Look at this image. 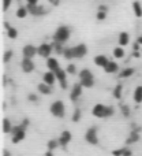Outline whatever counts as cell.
<instances>
[{
    "mask_svg": "<svg viewBox=\"0 0 142 156\" xmlns=\"http://www.w3.org/2000/svg\"><path fill=\"white\" fill-rule=\"evenodd\" d=\"M27 125H29V119H23L19 125H16V126L12 127V130H11V133H10L12 144H19L21 141L25 140V137H26Z\"/></svg>",
    "mask_w": 142,
    "mask_h": 156,
    "instance_id": "cell-1",
    "label": "cell"
},
{
    "mask_svg": "<svg viewBox=\"0 0 142 156\" xmlns=\"http://www.w3.org/2000/svg\"><path fill=\"white\" fill-rule=\"evenodd\" d=\"M86 52H88V48H86L85 44H78V45L71 47V48H64L63 56L66 59H82L86 55Z\"/></svg>",
    "mask_w": 142,
    "mask_h": 156,
    "instance_id": "cell-2",
    "label": "cell"
},
{
    "mask_svg": "<svg viewBox=\"0 0 142 156\" xmlns=\"http://www.w3.org/2000/svg\"><path fill=\"white\" fill-rule=\"evenodd\" d=\"M92 114L96 118H100V119L109 118V116L115 115V108L112 105H105V104H101V103H97V104H94Z\"/></svg>",
    "mask_w": 142,
    "mask_h": 156,
    "instance_id": "cell-3",
    "label": "cell"
},
{
    "mask_svg": "<svg viewBox=\"0 0 142 156\" xmlns=\"http://www.w3.org/2000/svg\"><path fill=\"white\" fill-rule=\"evenodd\" d=\"M78 77H79V82L83 88H92V86L94 85V76L89 69L81 70L79 74H78Z\"/></svg>",
    "mask_w": 142,
    "mask_h": 156,
    "instance_id": "cell-4",
    "label": "cell"
},
{
    "mask_svg": "<svg viewBox=\"0 0 142 156\" xmlns=\"http://www.w3.org/2000/svg\"><path fill=\"white\" fill-rule=\"evenodd\" d=\"M70 27L67 26H60L56 29L54 34V41L55 43H60V44H64L70 40Z\"/></svg>",
    "mask_w": 142,
    "mask_h": 156,
    "instance_id": "cell-5",
    "label": "cell"
},
{
    "mask_svg": "<svg viewBox=\"0 0 142 156\" xmlns=\"http://www.w3.org/2000/svg\"><path fill=\"white\" fill-rule=\"evenodd\" d=\"M49 111H51V114L55 116V118H64L66 105L62 100H55V101L51 104V107H49Z\"/></svg>",
    "mask_w": 142,
    "mask_h": 156,
    "instance_id": "cell-6",
    "label": "cell"
},
{
    "mask_svg": "<svg viewBox=\"0 0 142 156\" xmlns=\"http://www.w3.org/2000/svg\"><path fill=\"white\" fill-rule=\"evenodd\" d=\"M85 141L90 145H97L99 144V134H97V127L92 126L85 132Z\"/></svg>",
    "mask_w": 142,
    "mask_h": 156,
    "instance_id": "cell-7",
    "label": "cell"
},
{
    "mask_svg": "<svg viewBox=\"0 0 142 156\" xmlns=\"http://www.w3.org/2000/svg\"><path fill=\"white\" fill-rule=\"evenodd\" d=\"M55 76H56V80L59 81L60 88L62 89H67V71L63 70L62 67H59L56 71H54Z\"/></svg>",
    "mask_w": 142,
    "mask_h": 156,
    "instance_id": "cell-8",
    "label": "cell"
},
{
    "mask_svg": "<svg viewBox=\"0 0 142 156\" xmlns=\"http://www.w3.org/2000/svg\"><path fill=\"white\" fill-rule=\"evenodd\" d=\"M37 51H38V55H40L41 58L48 59V58H51V54H52V51H54V45L44 43V44H41V45L38 47Z\"/></svg>",
    "mask_w": 142,
    "mask_h": 156,
    "instance_id": "cell-9",
    "label": "cell"
},
{
    "mask_svg": "<svg viewBox=\"0 0 142 156\" xmlns=\"http://www.w3.org/2000/svg\"><path fill=\"white\" fill-rule=\"evenodd\" d=\"M22 55H23V58L33 59L36 55H38V51H37V48H36L34 45H32V44H27V45H25L23 48H22Z\"/></svg>",
    "mask_w": 142,
    "mask_h": 156,
    "instance_id": "cell-10",
    "label": "cell"
},
{
    "mask_svg": "<svg viewBox=\"0 0 142 156\" xmlns=\"http://www.w3.org/2000/svg\"><path fill=\"white\" fill-rule=\"evenodd\" d=\"M21 67H22V71L26 74L32 73V71H34L36 66H34V62H33L32 59H29V58H23L21 62Z\"/></svg>",
    "mask_w": 142,
    "mask_h": 156,
    "instance_id": "cell-11",
    "label": "cell"
},
{
    "mask_svg": "<svg viewBox=\"0 0 142 156\" xmlns=\"http://www.w3.org/2000/svg\"><path fill=\"white\" fill-rule=\"evenodd\" d=\"M71 140H72V134H71L70 130H64V132H62V134H60V137H59L60 147H62V148H66V147L71 143Z\"/></svg>",
    "mask_w": 142,
    "mask_h": 156,
    "instance_id": "cell-12",
    "label": "cell"
},
{
    "mask_svg": "<svg viewBox=\"0 0 142 156\" xmlns=\"http://www.w3.org/2000/svg\"><path fill=\"white\" fill-rule=\"evenodd\" d=\"M82 90H83V86L81 85V82L75 83V85L72 86L71 93H70V99H71V101H77V100L81 97V94H82Z\"/></svg>",
    "mask_w": 142,
    "mask_h": 156,
    "instance_id": "cell-13",
    "label": "cell"
},
{
    "mask_svg": "<svg viewBox=\"0 0 142 156\" xmlns=\"http://www.w3.org/2000/svg\"><path fill=\"white\" fill-rule=\"evenodd\" d=\"M26 7H27V10H29V12L33 14V15H44V14L47 12L45 8H44L43 5H38V3L37 4H27Z\"/></svg>",
    "mask_w": 142,
    "mask_h": 156,
    "instance_id": "cell-14",
    "label": "cell"
},
{
    "mask_svg": "<svg viewBox=\"0 0 142 156\" xmlns=\"http://www.w3.org/2000/svg\"><path fill=\"white\" fill-rule=\"evenodd\" d=\"M140 133H141L140 130H131V132H130V134H129V137L126 138V144H127V145H131V144L138 143V141H140V138H141Z\"/></svg>",
    "mask_w": 142,
    "mask_h": 156,
    "instance_id": "cell-15",
    "label": "cell"
},
{
    "mask_svg": "<svg viewBox=\"0 0 142 156\" xmlns=\"http://www.w3.org/2000/svg\"><path fill=\"white\" fill-rule=\"evenodd\" d=\"M112 156H133V151L129 147H122L112 151Z\"/></svg>",
    "mask_w": 142,
    "mask_h": 156,
    "instance_id": "cell-16",
    "label": "cell"
},
{
    "mask_svg": "<svg viewBox=\"0 0 142 156\" xmlns=\"http://www.w3.org/2000/svg\"><path fill=\"white\" fill-rule=\"evenodd\" d=\"M56 76H55V73L54 71H47V73H44V76H43V82H45V83H48V85H54L55 82H56Z\"/></svg>",
    "mask_w": 142,
    "mask_h": 156,
    "instance_id": "cell-17",
    "label": "cell"
},
{
    "mask_svg": "<svg viewBox=\"0 0 142 156\" xmlns=\"http://www.w3.org/2000/svg\"><path fill=\"white\" fill-rule=\"evenodd\" d=\"M104 70H105V73H108V74H115L119 71V65L116 62H113V60H109L108 65L104 67Z\"/></svg>",
    "mask_w": 142,
    "mask_h": 156,
    "instance_id": "cell-18",
    "label": "cell"
},
{
    "mask_svg": "<svg viewBox=\"0 0 142 156\" xmlns=\"http://www.w3.org/2000/svg\"><path fill=\"white\" fill-rule=\"evenodd\" d=\"M108 62H109V60H108V58L105 56V55H97V56L94 58V65L99 66V67L104 69L105 66L108 65Z\"/></svg>",
    "mask_w": 142,
    "mask_h": 156,
    "instance_id": "cell-19",
    "label": "cell"
},
{
    "mask_svg": "<svg viewBox=\"0 0 142 156\" xmlns=\"http://www.w3.org/2000/svg\"><path fill=\"white\" fill-rule=\"evenodd\" d=\"M37 89H38V92H40L41 94H45V96H48V94L52 93V86L48 85V83H45V82L38 83Z\"/></svg>",
    "mask_w": 142,
    "mask_h": 156,
    "instance_id": "cell-20",
    "label": "cell"
},
{
    "mask_svg": "<svg viewBox=\"0 0 142 156\" xmlns=\"http://www.w3.org/2000/svg\"><path fill=\"white\" fill-rule=\"evenodd\" d=\"M133 100L137 104H141L142 103V85H138L134 89V92H133Z\"/></svg>",
    "mask_w": 142,
    "mask_h": 156,
    "instance_id": "cell-21",
    "label": "cell"
},
{
    "mask_svg": "<svg viewBox=\"0 0 142 156\" xmlns=\"http://www.w3.org/2000/svg\"><path fill=\"white\" fill-rule=\"evenodd\" d=\"M47 66H48V69L51 71H56L57 69L60 67L59 60H57L56 58H48V59H47Z\"/></svg>",
    "mask_w": 142,
    "mask_h": 156,
    "instance_id": "cell-22",
    "label": "cell"
},
{
    "mask_svg": "<svg viewBox=\"0 0 142 156\" xmlns=\"http://www.w3.org/2000/svg\"><path fill=\"white\" fill-rule=\"evenodd\" d=\"M118 43H119V45H120V47L129 45V43H130V36H129V33H127V32H122L120 34H119Z\"/></svg>",
    "mask_w": 142,
    "mask_h": 156,
    "instance_id": "cell-23",
    "label": "cell"
},
{
    "mask_svg": "<svg viewBox=\"0 0 142 156\" xmlns=\"http://www.w3.org/2000/svg\"><path fill=\"white\" fill-rule=\"evenodd\" d=\"M12 123H11V121L8 118H4L3 119V123H2V129H3V133L4 134H8V133H11V130H12Z\"/></svg>",
    "mask_w": 142,
    "mask_h": 156,
    "instance_id": "cell-24",
    "label": "cell"
},
{
    "mask_svg": "<svg viewBox=\"0 0 142 156\" xmlns=\"http://www.w3.org/2000/svg\"><path fill=\"white\" fill-rule=\"evenodd\" d=\"M60 147V143H59V138H52V140L48 141V144H47V148H48V151H55V149H57Z\"/></svg>",
    "mask_w": 142,
    "mask_h": 156,
    "instance_id": "cell-25",
    "label": "cell"
},
{
    "mask_svg": "<svg viewBox=\"0 0 142 156\" xmlns=\"http://www.w3.org/2000/svg\"><path fill=\"white\" fill-rule=\"evenodd\" d=\"M134 69L133 67H126V69H123V70L119 73V78H129V77H131L133 74H134Z\"/></svg>",
    "mask_w": 142,
    "mask_h": 156,
    "instance_id": "cell-26",
    "label": "cell"
},
{
    "mask_svg": "<svg viewBox=\"0 0 142 156\" xmlns=\"http://www.w3.org/2000/svg\"><path fill=\"white\" fill-rule=\"evenodd\" d=\"M124 55H126V52H124L123 47L119 45V47H116V48L113 49V56H115L116 59H123Z\"/></svg>",
    "mask_w": 142,
    "mask_h": 156,
    "instance_id": "cell-27",
    "label": "cell"
},
{
    "mask_svg": "<svg viewBox=\"0 0 142 156\" xmlns=\"http://www.w3.org/2000/svg\"><path fill=\"white\" fill-rule=\"evenodd\" d=\"M133 11H134L135 16H138V18H141L142 16V5L140 2H134L133 3Z\"/></svg>",
    "mask_w": 142,
    "mask_h": 156,
    "instance_id": "cell-28",
    "label": "cell"
},
{
    "mask_svg": "<svg viewBox=\"0 0 142 156\" xmlns=\"http://www.w3.org/2000/svg\"><path fill=\"white\" fill-rule=\"evenodd\" d=\"M122 92H123V86H122V83H118V85L115 86V89H113V97H115L116 100H120Z\"/></svg>",
    "mask_w": 142,
    "mask_h": 156,
    "instance_id": "cell-29",
    "label": "cell"
},
{
    "mask_svg": "<svg viewBox=\"0 0 142 156\" xmlns=\"http://www.w3.org/2000/svg\"><path fill=\"white\" fill-rule=\"evenodd\" d=\"M120 112L124 118H129L131 115V110H130V107L127 104H120Z\"/></svg>",
    "mask_w": 142,
    "mask_h": 156,
    "instance_id": "cell-30",
    "label": "cell"
},
{
    "mask_svg": "<svg viewBox=\"0 0 142 156\" xmlns=\"http://www.w3.org/2000/svg\"><path fill=\"white\" fill-rule=\"evenodd\" d=\"M81 114H82V111H81L79 110V108H75V110H74V112H72V116H71V121L72 122H79L81 121V116H82V115H81Z\"/></svg>",
    "mask_w": 142,
    "mask_h": 156,
    "instance_id": "cell-31",
    "label": "cell"
},
{
    "mask_svg": "<svg viewBox=\"0 0 142 156\" xmlns=\"http://www.w3.org/2000/svg\"><path fill=\"white\" fill-rule=\"evenodd\" d=\"M27 14H29L27 7H19L18 11H16V16H18V18H25Z\"/></svg>",
    "mask_w": 142,
    "mask_h": 156,
    "instance_id": "cell-32",
    "label": "cell"
},
{
    "mask_svg": "<svg viewBox=\"0 0 142 156\" xmlns=\"http://www.w3.org/2000/svg\"><path fill=\"white\" fill-rule=\"evenodd\" d=\"M54 51L56 52V54H59V55H63V52H64L63 44H60V43H54Z\"/></svg>",
    "mask_w": 142,
    "mask_h": 156,
    "instance_id": "cell-33",
    "label": "cell"
},
{
    "mask_svg": "<svg viewBox=\"0 0 142 156\" xmlns=\"http://www.w3.org/2000/svg\"><path fill=\"white\" fill-rule=\"evenodd\" d=\"M7 34L10 38H16L18 32H16V29H14V27H10V29H7Z\"/></svg>",
    "mask_w": 142,
    "mask_h": 156,
    "instance_id": "cell-34",
    "label": "cell"
},
{
    "mask_svg": "<svg viewBox=\"0 0 142 156\" xmlns=\"http://www.w3.org/2000/svg\"><path fill=\"white\" fill-rule=\"evenodd\" d=\"M66 71H67V74L74 76V74H77V67H75V65H68L67 69H66Z\"/></svg>",
    "mask_w": 142,
    "mask_h": 156,
    "instance_id": "cell-35",
    "label": "cell"
},
{
    "mask_svg": "<svg viewBox=\"0 0 142 156\" xmlns=\"http://www.w3.org/2000/svg\"><path fill=\"white\" fill-rule=\"evenodd\" d=\"M12 55H14L12 51H7V52H5V54H4V58H3L4 63H8V62H10V59L12 58Z\"/></svg>",
    "mask_w": 142,
    "mask_h": 156,
    "instance_id": "cell-36",
    "label": "cell"
},
{
    "mask_svg": "<svg viewBox=\"0 0 142 156\" xmlns=\"http://www.w3.org/2000/svg\"><path fill=\"white\" fill-rule=\"evenodd\" d=\"M11 3H12V0H3V10L7 11L8 8H10Z\"/></svg>",
    "mask_w": 142,
    "mask_h": 156,
    "instance_id": "cell-37",
    "label": "cell"
},
{
    "mask_svg": "<svg viewBox=\"0 0 142 156\" xmlns=\"http://www.w3.org/2000/svg\"><path fill=\"white\" fill-rule=\"evenodd\" d=\"M27 99H29L30 101H33V103H37L38 101V96H37V94H34V93H29Z\"/></svg>",
    "mask_w": 142,
    "mask_h": 156,
    "instance_id": "cell-38",
    "label": "cell"
},
{
    "mask_svg": "<svg viewBox=\"0 0 142 156\" xmlns=\"http://www.w3.org/2000/svg\"><path fill=\"white\" fill-rule=\"evenodd\" d=\"M97 19H99V21L105 19V11H100L99 10V12H97Z\"/></svg>",
    "mask_w": 142,
    "mask_h": 156,
    "instance_id": "cell-39",
    "label": "cell"
},
{
    "mask_svg": "<svg viewBox=\"0 0 142 156\" xmlns=\"http://www.w3.org/2000/svg\"><path fill=\"white\" fill-rule=\"evenodd\" d=\"M3 156H12L8 149H3Z\"/></svg>",
    "mask_w": 142,
    "mask_h": 156,
    "instance_id": "cell-40",
    "label": "cell"
},
{
    "mask_svg": "<svg viewBox=\"0 0 142 156\" xmlns=\"http://www.w3.org/2000/svg\"><path fill=\"white\" fill-rule=\"evenodd\" d=\"M38 0H27V4H37Z\"/></svg>",
    "mask_w": 142,
    "mask_h": 156,
    "instance_id": "cell-41",
    "label": "cell"
},
{
    "mask_svg": "<svg viewBox=\"0 0 142 156\" xmlns=\"http://www.w3.org/2000/svg\"><path fill=\"white\" fill-rule=\"evenodd\" d=\"M44 156H54V151H47L44 154Z\"/></svg>",
    "mask_w": 142,
    "mask_h": 156,
    "instance_id": "cell-42",
    "label": "cell"
},
{
    "mask_svg": "<svg viewBox=\"0 0 142 156\" xmlns=\"http://www.w3.org/2000/svg\"><path fill=\"white\" fill-rule=\"evenodd\" d=\"M99 10H100V11H107V7H105V5H100Z\"/></svg>",
    "mask_w": 142,
    "mask_h": 156,
    "instance_id": "cell-43",
    "label": "cell"
},
{
    "mask_svg": "<svg viewBox=\"0 0 142 156\" xmlns=\"http://www.w3.org/2000/svg\"><path fill=\"white\" fill-rule=\"evenodd\" d=\"M137 43H138V44H140V45H142V36H141V37H138Z\"/></svg>",
    "mask_w": 142,
    "mask_h": 156,
    "instance_id": "cell-44",
    "label": "cell"
},
{
    "mask_svg": "<svg viewBox=\"0 0 142 156\" xmlns=\"http://www.w3.org/2000/svg\"><path fill=\"white\" fill-rule=\"evenodd\" d=\"M51 2H52V3H57V0H51Z\"/></svg>",
    "mask_w": 142,
    "mask_h": 156,
    "instance_id": "cell-45",
    "label": "cell"
},
{
    "mask_svg": "<svg viewBox=\"0 0 142 156\" xmlns=\"http://www.w3.org/2000/svg\"><path fill=\"white\" fill-rule=\"evenodd\" d=\"M141 51H142V49H141Z\"/></svg>",
    "mask_w": 142,
    "mask_h": 156,
    "instance_id": "cell-46",
    "label": "cell"
}]
</instances>
